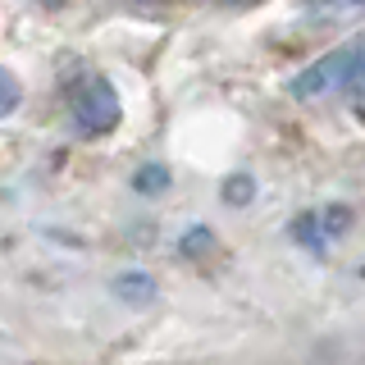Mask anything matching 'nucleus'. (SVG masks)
Segmentation results:
<instances>
[{
  "label": "nucleus",
  "instance_id": "2",
  "mask_svg": "<svg viewBox=\"0 0 365 365\" xmlns=\"http://www.w3.org/2000/svg\"><path fill=\"white\" fill-rule=\"evenodd\" d=\"M68 110H73V128L83 137H106L123 119V106H119V96H114V87L106 78H87L83 87H73Z\"/></svg>",
  "mask_w": 365,
  "mask_h": 365
},
{
  "label": "nucleus",
  "instance_id": "4",
  "mask_svg": "<svg viewBox=\"0 0 365 365\" xmlns=\"http://www.w3.org/2000/svg\"><path fill=\"white\" fill-rule=\"evenodd\" d=\"M315 19H329V14H351V9H365V0H306Z\"/></svg>",
  "mask_w": 365,
  "mask_h": 365
},
{
  "label": "nucleus",
  "instance_id": "5",
  "mask_svg": "<svg viewBox=\"0 0 365 365\" xmlns=\"http://www.w3.org/2000/svg\"><path fill=\"white\" fill-rule=\"evenodd\" d=\"M165 182H169L165 165H151V169H142V174H137V192H146V197H151V192H165Z\"/></svg>",
  "mask_w": 365,
  "mask_h": 365
},
{
  "label": "nucleus",
  "instance_id": "7",
  "mask_svg": "<svg viewBox=\"0 0 365 365\" xmlns=\"http://www.w3.org/2000/svg\"><path fill=\"white\" fill-rule=\"evenodd\" d=\"M233 201H247V178H233V192H228Z\"/></svg>",
  "mask_w": 365,
  "mask_h": 365
},
{
  "label": "nucleus",
  "instance_id": "9",
  "mask_svg": "<svg viewBox=\"0 0 365 365\" xmlns=\"http://www.w3.org/2000/svg\"><path fill=\"white\" fill-rule=\"evenodd\" d=\"M224 5H237V0H224Z\"/></svg>",
  "mask_w": 365,
  "mask_h": 365
},
{
  "label": "nucleus",
  "instance_id": "6",
  "mask_svg": "<svg viewBox=\"0 0 365 365\" xmlns=\"http://www.w3.org/2000/svg\"><path fill=\"white\" fill-rule=\"evenodd\" d=\"M114 288H119V292H128V302H146V297L155 292V283H151V279H137V274H128V279H119Z\"/></svg>",
  "mask_w": 365,
  "mask_h": 365
},
{
  "label": "nucleus",
  "instance_id": "8",
  "mask_svg": "<svg viewBox=\"0 0 365 365\" xmlns=\"http://www.w3.org/2000/svg\"><path fill=\"white\" fill-rule=\"evenodd\" d=\"M46 5H60V0H46Z\"/></svg>",
  "mask_w": 365,
  "mask_h": 365
},
{
  "label": "nucleus",
  "instance_id": "1",
  "mask_svg": "<svg viewBox=\"0 0 365 365\" xmlns=\"http://www.w3.org/2000/svg\"><path fill=\"white\" fill-rule=\"evenodd\" d=\"M361 78H365V37H351V41L334 46L329 55H319L315 64H306L302 73L288 83V96L315 101V96H329V91L356 87Z\"/></svg>",
  "mask_w": 365,
  "mask_h": 365
},
{
  "label": "nucleus",
  "instance_id": "3",
  "mask_svg": "<svg viewBox=\"0 0 365 365\" xmlns=\"http://www.w3.org/2000/svg\"><path fill=\"white\" fill-rule=\"evenodd\" d=\"M19 106H23V83L9 73V68H0V119H5V114H14Z\"/></svg>",
  "mask_w": 365,
  "mask_h": 365
}]
</instances>
